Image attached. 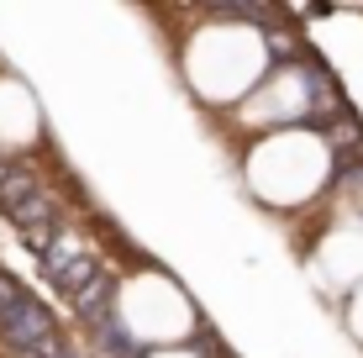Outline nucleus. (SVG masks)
<instances>
[{
    "mask_svg": "<svg viewBox=\"0 0 363 358\" xmlns=\"http://www.w3.org/2000/svg\"><path fill=\"white\" fill-rule=\"evenodd\" d=\"M43 142V111L16 74H0V153H27Z\"/></svg>",
    "mask_w": 363,
    "mask_h": 358,
    "instance_id": "obj_3",
    "label": "nucleus"
},
{
    "mask_svg": "<svg viewBox=\"0 0 363 358\" xmlns=\"http://www.w3.org/2000/svg\"><path fill=\"white\" fill-rule=\"evenodd\" d=\"M247 164H253L247 169V174H253V190L264 195V201H274V206L311 201V195L327 184V174H332L327 142H321L316 132H306V127H290V132L264 138Z\"/></svg>",
    "mask_w": 363,
    "mask_h": 358,
    "instance_id": "obj_1",
    "label": "nucleus"
},
{
    "mask_svg": "<svg viewBox=\"0 0 363 358\" xmlns=\"http://www.w3.org/2000/svg\"><path fill=\"white\" fill-rule=\"evenodd\" d=\"M347 327H353V337L363 342V285H358V295H353V306H347Z\"/></svg>",
    "mask_w": 363,
    "mask_h": 358,
    "instance_id": "obj_5",
    "label": "nucleus"
},
{
    "mask_svg": "<svg viewBox=\"0 0 363 358\" xmlns=\"http://www.w3.org/2000/svg\"><path fill=\"white\" fill-rule=\"evenodd\" d=\"M321 279L332 285H363V227H337L321 242Z\"/></svg>",
    "mask_w": 363,
    "mask_h": 358,
    "instance_id": "obj_4",
    "label": "nucleus"
},
{
    "mask_svg": "<svg viewBox=\"0 0 363 358\" xmlns=\"http://www.w3.org/2000/svg\"><path fill=\"white\" fill-rule=\"evenodd\" d=\"M158 358H190V353H174V348H169V353H158Z\"/></svg>",
    "mask_w": 363,
    "mask_h": 358,
    "instance_id": "obj_6",
    "label": "nucleus"
},
{
    "mask_svg": "<svg viewBox=\"0 0 363 358\" xmlns=\"http://www.w3.org/2000/svg\"><path fill=\"white\" fill-rule=\"evenodd\" d=\"M269 64V47L258 32L247 27H211L200 32L195 53L184 58V74H190V84L206 101H237V95H247L258 84V74Z\"/></svg>",
    "mask_w": 363,
    "mask_h": 358,
    "instance_id": "obj_2",
    "label": "nucleus"
}]
</instances>
